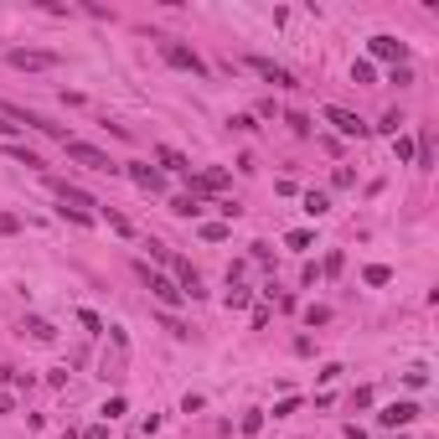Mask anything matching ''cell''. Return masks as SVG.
<instances>
[{
	"instance_id": "1",
	"label": "cell",
	"mask_w": 439,
	"mask_h": 439,
	"mask_svg": "<svg viewBox=\"0 0 439 439\" xmlns=\"http://www.w3.org/2000/svg\"><path fill=\"white\" fill-rule=\"evenodd\" d=\"M62 150H68V161H78V166H88V171H103V176H114V161H109V155H103L99 150V145H88V140H68V145H62Z\"/></svg>"
},
{
	"instance_id": "2",
	"label": "cell",
	"mask_w": 439,
	"mask_h": 439,
	"mask_svg": "<svg viewBox=\"0 0 439 439\" xmlns=\"http://www.w3.org/2000/svg\"><path fill=\"white\" fill-rule=\"evenodd\" d=\"M161 57L171 62V68H181V73H192V78H207V62L196 57L192 47H181V42H171V36H161Z\"/></svg>"
},
{
	"instance_id": "3",
	"label": "cell",
	"mask_w": 439,
	"mask_h": 439,
	"mask_svg": "<svg viewBox=\"0 0 439 439\" xmlns=\"http://www.w3.org/2000/svg\"><path fill=\"white\" fill-rule=\"evenodd\" d=\"M10 68H21V73H52V68H62V57H57V52H42V47H16V52H10Z\"/></svg>"
},
{
	"instance_id": "4",
	"label": "cell",
	"mask_w": 439,
	"mask_h": 439,
	"mask_svg": "<svg viewBox=\"0 0 439 439\" xmlns=\"http://www.w3.org/2000/svg\"><path fill=\"white\" fill-rule=\"evenodd\" d=\"M140 279H145V289H150V295L161 300V305H181V300H186L176 279H166L161 269H150V264H140Z\"/></svg>"
},
{
	"instance_id": "5",
	"label": "cell",
	"mask_w": 439,
	"mask_h": 439,
	"mask_svg": "<svg viewBox=\"0 0 439 439\" xmlns=\"http://www.w3.org/2000/svg\"><path fill=\"white\" fill-rule=\"evenodd\" d=\"M367 52H372L377 62H393V68H408V47L398 42V36H388V31H382V36H372V42H367Z\"/></svg>"
},
{
	"instance_id": "6",
	"label": "cell",
	"mask_w": 439,
	"mask_h": 439,
	"mask_svg": "<svg viewBox=\"0 0 439 439\" xmlns=\"http://www.w3.org/2000/svg\"><path fill=\"white\" fill-rule=\"evenodd\" d=\"M326 124H336L347 140H367V135H372V124H362V119H357L352 109H336V103L326 109Z\"/></svg>"
},
{
	"instance_id": "7",
	"label": "cell",
	"mask_w": 439,
	"mask_h": 439,
	"mask_svg": "<svg viewBox=\"0 0 439 439\" xmlns=\"http://www.w3.org/2000/svg\"><path fill=\"white\" fill-rule=\"evenodd\" d=\"M248 68H254V73L264 78V83H274V88H295V73H289V68H279L274 57H259V52H254V57H248Z\"/></svg>"
},
{
	"instance_id": "8",
	"label": "cell",
	"mask_w": 439,
	"mask_h": 439,
	"mask_svg": "<svg viewBox=\"0 0 439 439\" xmlns=\"http://www.w3.org/2000/svg\"><path fill=\"white\" fill-rule=\"evenodd\" d=\"M186 181H192V196H196V192H222V186H228V171H222V166L186 171Z\"/></svg>"
},
{
	"instance_id": "9",
	"label": "cell",
	"mask_w": 439,
	"mask_h": 439,
	"mask_svg": "<svg viewBox=\"0 0 439 439\" xmlns=\"http://www.w3.org/2000/svg\"><path fill=\"white\" fill-rule=\"evenodd\" d=\"M119 171H124V176L140 186V192H161V186H166V181H161V171L145 166V161H129V166H119Z\"/></svg>"
},
{
	"instance_id": "10",
	"label": "cell",
	"mask_w": 439,
	"mask_h": 439,
	"mask_svg": "<svg viewBox=\"0 0 439 439\" xmlns=\"http://www.w3.org/2000/svg\"><path fill=\"white\" fill-rule=\"evenodd\" d=\"M419 419V403H388L377 414V424H388V429H403V424H414Z\"/></svg>"
},
{
	"instance_id": "11",
	"label": "cell",
	"mask_w": 439,
	"mask_h": 439,
	"mask_svg": "<svg viewBox=\"0 0 439 439\" xmlns=\"http://www.w3.org/2000/svg\"><path fill=\"white\" fill-rule=\"evenodd\" d=\"M21 336H31V341H57V326L42 321V315H26V321H21Z\"/></svg>"
},
{
	"instance_id": "12",
	"label": "cell",
	"mask_w": 439,
	"mask_h": 439,
	"mask_svg": "<svg viewBox=\"0 0 439 439\" xmlns=\"http://www.w3.org/2000/svg\"><path fill=\"white\" fill-rule=\"evenodd\" d=\"M99 217L109 222V228H114L119 238H135V222H129V217H124V212H119V207H99Z\"/></svg>"
},
{
	"instance_id": "13",
	"label": "cell",
	"mask_w": 439,
	"mask_h": 439,
	"mask_svg": "<svg viewBox=\"0 0 439 439\" xmlns=\"http://www.w3.org/2000/svg\"><path fill=\"white\" fill-rule=\"evenodd\" d=\"M155 161H161L166 171H181V176H186V171H192V161H186L181 150H171V145H155Z\"/></svg>"
},
{
	"instance_id": "14",
	"label": "cell",
	"mask_w": 439,
	"mask_h": 439,
	"mask_svg": "<svg viewBox=\"0 0 439 439\" xmlns=\"http://www.w3.org/2000/svg\"><path fill=\"white\" fill-rule=\"evenodd\" d=\"M171 212H176V217H202V196H176V202H171Z\"/></svg>"
},
{
	"instance_id": "15",
	"label": "cell",
	"mask_w": 439,
	"mask_h": 439,
	"mask_svg": "<svg viewBox=\"0 0 439 439\" xmlns=\"http://www.w3.org/2000/svg\"><path fill=\"white\" fill-rule=\"evenodd\" d=\"M6 155H10V161H21V166H31V171H42V166H47L42 155H36V150H26V145H6Z\"/></svg>"
},
{
	"instance_id": "16",
	"label": "cell",
	"mask_w": 439,
	"mask_h": 439,
	"mask_svg": "<svg viewBox=\"0 0 439 439\" xmlns=\"http://www.w3.org/2000/svg\"><path fill=\"white\" fill-rule=\"evenodd\" d=\"M305 212H310V217H326V212H331V196H326V192H305Z\"/></svg>"
},
{
	"instance_id": "17",
	"label": "cell",
	"mask_w": 439,
	"mask_h": 439,
	"mask_svg": "<svg viewBox=\"0 0 439 439\" xmlns=\"http://www.w3.org/2000/svg\"><path fill=\"white\" fill-rule=\"evenodd\" d=\"M362 279H367V285H388V279H393V269H388V264H367V269H362Z\"/></svg>"
},
{
	"instance_id": "18",
	"label": "cell",
	"mask_w": 439,
	"mask_h": 439,
	"mask_svg": "<svg viewBox=\"0 0 439 439\" xmlns=\"http://www.w3.org/2000/svg\"><path fill=\"white\" fill-rule=\"evenodd\" d=\"M222 305H228V310H243V305H248V289H243V285H228V295H222Z\"/></svg>"
},
{
	"instance_id": "19",
	"label": "cell",
	"mask_w": 439,
	"mask_h": 439,
	"mask_svg": "<svg viewBox=\"0 0 439 439\" xmlns=\"http://www.w3.org/2000/svg\"><path fill=\"white\" fill-rule=\"evenodd\" d=\"M233 228H228V222H202V238H207V243H222V238H228Z\"/></svg>"
},
{
	"instance_id": "20",
	"label": "cell",
	"mask_w": 439,
	"mask_h": 439,
	"mask_svg": "<svg viewBox=\"0 0 439 439\" xmlns=\"http://www.w3.org/2000/svg\"><path fill=\"white\" fill-rule=\"evenodd\" d=\"M326 321H331L326 305H305V326H326Z\"/></svg>"
},
{
	"instance_id": "21",
	"label": "cell",
	"mask_w": 439,
	"mask_h": 439,
	"mask_svg": "<svg viewBox=\"0 0 439 439\" xmlns=\"http://www.w3.org/2000/svg\"><path fill=\"white\" fill-rule=\"evenodd\" d=\"M382 135H398V129H403V114H398V109H388V114H382Z\"/></svg>"
},
{
	"instance_id": "22",
	"label": "cell",
	"mask_w": 439,
	"mask_h": 439,
	"mask_svg": "<svg viewBox=\"0 0 439 439\" xmlns=\"http://www.w3.org/2000/svg\"><path fill=\"white\" fill-rule=\"evenodd\" d=\"M372 78H377V73H372V62H352V83H372Z\"/></svg>"
},
{
	"instance_id": "23",
	"label": "cell",
	"mask_w": 439,
	"mask_h": 439,
	"mask_svg": "<svg viewBox=\"0 0 439 439\" xmlns=\"http://www.w3.org/2000/svg\"><path fill=\"white\" fill-rule=\"evenodd\" d=\"M331 186H357V171H352V166H336V176H331Z\"/></svg>"
},
{
	"instance_id": "24",
	"label": "cell",
	"mask_w": 439,
	"mask_h": 439,
	"mask_svg": "<svg viewBox=\"0 0 439 439\" xmlns=\"http://www.w3.org/2000/svg\"><path fill=\"white\" fill-rule=\"evenodd\" d=\"M393 150H398V161H414V140H403V135H393Z\"/></svg>"
},
{
	"instance_id": "25",
	"label": "cell",
	"mask_w": 439,
	"mask_h": 439,
	"mask_svg": "<svg viewBox=\"0 0 439 439\" xmlns=\"http://www.w3.org/2000/svg\"><path fill=\"white\" fill-rule=\"evenodd\" d=\"M285 124L295 129V135H310V119H305V114H285Z\"/></svg>"
},
{
	"instance_id": "26",
	"label": "cell",
	"mask_w": 439,
	"mask_h": 439,
	"mask_svg": "<svg viewBox=\"0 0 439 439\" xmlns=\"http://www.w3.org/2000/svg\"><path fill=\"white\" fill-rule=\"evenodd\" d=\"M388 83H398V88H408V83H414V68H393V78H388Z\"/></svg>"
},
{
	"instance_id": "27",
	"label": "cell",
	"mask_w": 439,
	"mask_h": 439,
	"mask_svg": "<svg viewBox=\"0 0 439 439\" xmlns=\"http://www.w3.org/2000/svg\"><path fill=\"white\" fill-rule=\"evenodd\" d=\"M285 243H289V248H310V233H305V228H295V233L285 238Z\"/></svg>"
},
{
	"instance_id": "28",
	"label": "cell",
	"mask_w": 439,
	"mask_h": 439,
	"mask_svg": "<svg viewBox=\"0 0 439 439\" xmlns=\"http://www.w3.org/2000/svg\"><path fill=\"white\" fill-rule=\"evenodd\" d=\"M16 228H21V222L10 217V212H0V233H16Z\"/></svg>"
},
{
	"instance_id": "29",
	"label": "cell",
	"mask_w": 439,
	"mask_h": 439,
	"mask_svg": "<svg viewBox=\"0 0 439 439\" xmlns=\"http://www.w3.org/2000/svg\"><path fill=\"white\" fill-rule=\"evenodd\" d=\"M83 439H109V424H93V429H88Z\"/></svg>"
},
{
	"instance_id": "30",
	"label": "cell",
	"mask_w": 439,
	"mask_h": 439,
	"mask_svg": "<svg viewBox=\"0 0 439 439\" xmlns=\"http://www.w3.org/2000/svg\"><path fill=\"white\" fill-rule=\"evenodd\" d=\"M16 135V124H6V114H0V140H10Z\"/></svg>"
},
{
	"instance_id": "31",
	"label": "cell",
	"mask_w": 439,
	"mask_h": 439,
	"mask_svg": "<svg viewBox=\"0 0 439 439\" xmlns=\"http://www.w3.org/2000/svg\"><path fill=\"white\" fill-rule=\"evenodd\" d=\"M347 439H367V434H362V429H347Z\"/></svg>"
}]
</instances>
